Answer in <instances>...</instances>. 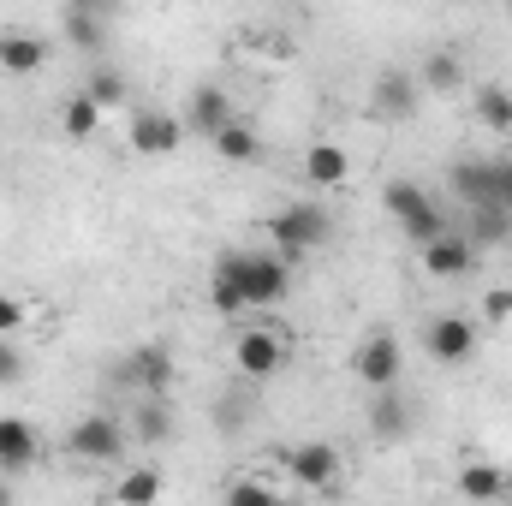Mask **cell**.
I'll return each mask as SVG.
<instances>
[{
  "mask_svg": "<svg viewBox=\"0 0 512 506\" xmlns=\"http://www.w3.org/2000/svg\"><path fill=\"white\" fill-rule=\"evenodd\" d=\"M465 233L477 239V251H489V245H507V239H512V209H501V203H471V221H465Z\"/></svg>",
  "mask_w": 512,
  "mask_h": 506,
  "instance_id": "25",
  "label": "cell"
},
{
  "mask_svg": "<svg viewBox=\"0 0 512 506\" xmlns=\"http://www.w3.org/2000/svg\"><path fill=\"white\" fill-rule=\"evenodd\" d=\"M304 185H316V191H334V185H346L352 179V149L346 143H334V137H316L310 149H304Z\"/></svg>",
  "mask_w": 512,
  "mask_h": 506,
  "instance_id": "12",
  "label": "cell"
},
{
  "mask_svg": "<svg viewBox=\"0 0 512 506\" xmlns=\"http://www.w3.org/2000/svg\"><path fill=\"white\" fill-rule=\"evenodd\" d=\"M477 120L495 131H512V90L507 84H483L477 90Z\"/></svg>",
  "mask_w": 512,
  "mask_h": 506,
  "instance_id": "27",
  "label": "cell"
},
{
  "mask_svg": "<svg viewBox=\"0 0 512 506\" xmlns=\"http://www.w3.org/2000/svg\"><path fill=\"white\" fill-rule=\"evenodd\" d=\"M66 42H72L78 54H102V48H108V12H78V6H66Z\"/></svg>",
  "mask_w": 512,
  "mask_h": 506,
  "instance_id": "26",
  "label": "cell"
},
{
  "mask_svg": "<svg viewBox=\"0 0 512 506\" xmlns=\"http://www.w3.org/2000/svg\"><path fill=\"white\" fill-rule=\"evenodd\" d=\"M399 370H405V352H399V334H370L358 352H352V376L364 381L370 393L376 387H399Z\"/></svg>",
  "mask_w": 512,
  "mask_h": 506,
  "instance_id": "9",
  "label": "cell"
},
{
  "mask_svg": "<svg viewBox=\"0 0 512 506\" xmlns=\"http://www.w3.org/2000/svg\"><path fill=\"white\" fill-rule=\"evenodd\" d=\"M209 143H215V155H221V161H233V167H251V161H262V137H256V126H251V120H239V114L215 131Z\"/></svg>",
  "mask_w": 512,
  "mask_h": 506,
  "instance_id": "22",
  "label": "cell"
},
{
  "mask_svg": "<svg viewBox=\"0 0 512 506\" xmlns=\"http://www.w3.org/2000/svg\"><path fill=\"white\" fill-rule=\"evenodd\" d=\"M209 310L215 316H245V292L227 268H209Z\"/></svg>",
  "mask_w": 512,
  "mask_h": 506,
  "instance_id": "28",
  "label": "cell"
},
{
  "mask_svg": "<svg viewBox=\"0 0 512 506\" xmlns=\"http://www.w3.org/2000/svg\"><path fill=\"white\" fill-rule=\"evenodd\" d=\"M417 84H423V96H453L465 84V60L453 48H429L423 66H417Z\"/></svg>",
  "mask_w": 512,
  "mask_h": 506,
  "instance_id": "21",
  "label": "cell"
},
{
  "mask_svg": "<svg viewBox=\"0 0 512 506\" xmlns=\"http://www.w3.org/2000/svg\"><path fill=\"white\" fill-rule=\"evenodd\" d=\"M507 12H512V0H507Z\"/></svg>",
  "mask_w": 512,
  "mask_h": 506,
  "instance_id": "38",
  "label": "cell"
},
{
  "mask_svg": "<svg viewBox=\"0 0 512 506\" xmlns=\"http://www.w3.org/2000/svg\"><path fill=\"white\" fill-rule=\"evenodd\" d=\"M66 6H78V12H114L120 0H66Z\"/></svg>",
  "mask_w": 512,
  "mask_h": 506,
  "instance_id": "35",
  "label": "cell"
},
{
  "mask_svg": "<svg viewBox=\"0 0 512 506\" xmlns=\"http://www.w3.org/2000/svg\"><path fill=\"white\" fill-rule=\"evenodd\" d=\"M185 137H215V131L233 120V96L221 90V84H197L191 96H185Z\"/></svg>",
  "mask_w": 512,
  "mask_h": 506,
  "instance_id": "13",
  "label": "cell"
},
{
  "mask_svg": "<svg viewBox=\"0 0 512 506\" xmlns=\"http://www.w3.org/2000/svg\"><path fill=\"white\" fill-rule=\"evenodd\" d=\"M507 495H512V477H507Z\"/></svg>",
  "mask_w": 512,
  "mask_h": 506,
  "instance_id": "37",
  "label": "cell"
},
{
  "mask_svg": "<svg viewBox=\"0 0 512 506\" xmlns=\"http://www.w3.org/2000/svg\"><path fill=\"white\" fill-rule=\"evenodd\" d=\"M370 435L376 441H405L411 435V405H405L399 387H376V399H370Z\"/></svg>",
  "mask_w": 512,
  "mask_h": 506,
  "instance_id": "19",
  "label": "cell"
},
{
  "mask_svg": "<svg viewBox=\"0 0 512 506\" xmlns=\"http://www.w3.org/2000/svg\"><path fill=\"white\" fill-rule=\"evenodd\" d=\"M24 352H18V334H0V387H18L24 381Z\"/></svg>",
  "mask_w": 512,
  "mask_h": 506,
  "instance_id": "31",
  "label": "cell"
},
{
  "mask_svg": "<svg viewBox=\"0 0 512 506\" xmlns=\"http://www.w3.org/2000/svg\"><path fill=\"white\" fill-rule=\"evenodd\" d=\"M215 268H227L245 292V310H274L292 292V262L280 251H221Z\"/></svg>",
  "mask_w": 512,
  "mask_h": 506,
  "instance_id": "1",
  "label": "cell"
},
{
  "mask_svg": "<svg viewBox=\"0 0 512 506\" xmlns=\"http://www.w3.org/2000/svg\"><path fill=\"white\" fill-rule=\"evenodd\" d=\"M12 501V477H6V471H0V506Z\"/></svg>",
  "mask_w": 512,
  "mask_h": 506,
  "instance_id": "36",
  "label": "cell"
},
{
  "mask_svg": "<svg viewBox=\"0 0 512 506\" xmlns=\"http://www.w3.org/2000/svg\"><path fill=\"white\" fill-rule=\"evenodd\" d=\"M84 90H90V96H96V102H102V108H108V114H114V108H126V96H131L126 72H114V66H96V72H90V84H84Z\"/></svg>",
  "mask_w": 512,
  "mask_h": 506,
  "instance_id": "29",
  "label": "cell"
},
{
  "mask_svg": "<svg viewBox=\"0 0 512 506\" xmlns=\"http://www.w3.org/2000/svg\"><path fill=\"white\" fill-rule=\"evenodd\" d=\"M114 376L137 393H167L173 387V352L167 346H137V352H126V364Z\"/></svg>",
  "mask_w": 512,
  "mask_h": 506,
  "instance_id": "14",
  "label": "cell"
},
{
  "mask_svg": "<svg viewBox=\"0 0 512 506\" xmlns=\"http://www.w3.org/2000/svg\"><path fill=\"white\" fill-rule=\"evenodd\" d=\"M286 477L298 489H334L340 483V447L334 441H298L286 453Z\"/></svg>",
  "mask_w": 512,
  "mask_h": 506,
  "instance_id": "10",
  "label": "cell"
},
{
  "mask_svg": "<svg viewBox=\"0 0 512 506\" xmlns=\"http://www.w3.org/2000/svg\"><path fill=\"white\" fill-rule=\"evenodd\" d=\"M495 203L512 209V155H495Z\"/></svg>",
  "mask_w": 512,
  "mask_h": 506,
  "instance_id": "34",
  "label": "cell"
},
{
  "mask_svg": "<svg viewBox=\"0 0 512 506\" xmlns=\"http://www.w3.org/2000/svg\"><path fill=\"white\" fill-rule=\"evenodd\" d=\"M483 316L489 322H512V286H489L483 292Z\"/></svg>",
  "mask_w": 512,
  "mask_h": 506,
  "instance_id": "32",
  "label": "cell"
},
{
  "mask_svg": "<svg viewBox=\"0 0 512 506\" xmlns=\"http://www.w3.org/2000/svg\"><path fill=\"white\" fill-rule=\"evenodd\" d=\"M274 501H280V483H268V477H239L227 489V506H274Z\"/></svg>",
  "mask_w": 512,
  "mask_h": 506,
  "instance_id": "30",
  "label": "cell"
},
{
  "mask_svg": "<svg viewBox=\"0 0 512 506\" xmlns=\"http://www.w3.org/2000/svg\"><path fill=\"white\" fill-rule=\"evenodd\" d=\"M18 328H24V298L0 292V334H18Z\"/></svg>",
  "mask_w": 512,
  "mask_h": 506,
  "instance_id": "33",
  "label": "cell"
},
{
  "mask_svg": "<svg viewBox=\"0 0 512 506\" xmlns=\"http://www.w3.org/2000/svg\"><path fill=\"white\" fill-rule=\"evenodd\" d=\"M286 358H292V340H286L280 328H268V322H256V328H245V334L233 340V370H239L245 381L280 376Z\"/></svg>",
  "mask_w": 512,
  "mask_h": 506,
  "instance_id": "6",
  "label": "cell"
},
{
  "mask_svg": "<svg viewBox=\"0 0 512 506\" xmlns=\"http://www.w3.org/2000/svg\"><path fill=\"white\" fill-rule=\"evenodd\" d=\"M126 429L137 447H161L173 435V417H167V393H143L137 411H126Z\"/></svg>",
  "mask_w": 512,
  "mask_h": 506,
  "instance_id": "18",
  "label": "cell"
},
{
  "mask_svg": "<svg viewBox=\"0 0 512 506\" xmlns=\"http://www.w3.org/2000/svg\"><path fill=\"white\" fill-rule=\"evenodd\" d=\"M36 459H42V435H36V423H24V417H0V471H6V477H24Z\"/></svg>",
  "mask_w": 512,
  "mask_h": 506,
  "instance_id": "15",
  "label": "cell"
},
{
  "mask_svg": "<svg viewBox=\"0 0 512 506\" xmlns=\"http://www.w3.org/2000/svg\"><path fill=\"white\" fill-rule=\"evenodd\" d=\"M102 120H108V108H102L90 90L66 96V108H60V126H66V137H72V143H90V137L102 131Z\"/></svg>",
  "mask_w": 512,
  "mask_h": 506,
  "instance_id": "23",
  "label": "cell"
},
{
  "mask_svg": "<svg viewBox=\"0 0 512 506\" xmlns=\"http://www.w3.org/2000/svg\"><path fill=\"white\" fill-rule=\"evenodd\" d=\"M48 42L42 36H30V30H0V72L6 78H36L42 66H48Z\"/></svg>",
  "mask_w": 512,
  "mask_h": 506,
  "instance_id": "16",
  "label": "cell"
},
{
  "mask_svg": "<svg viewBox=\"0 0 512 506\" xmlns=\"http://www.w3.org/2000/svg\"><path fill=\"white\" fill-rule=\"evenodd\" d=\"M447 185H453V197H459L465 209H471V203H495V155H465V161H453Z\"/></svg>",
  "mask_w": 512,
  "mask_h": 506,
  "instance_id": "17",
  "label": "cell"
},
{
  "mask_svg": "<svg viewBox=\"0 0 512 506\" xmlns=\"http://www.w3.org/2000/svg\"><path fill=\"white\" fill-rule=\"evenodd\" d=\"M328 233H334V215L322 203H280L268 215V239H274V251L286 256L292 268H304V256L316 251Z\"/></svg>",
  "mask_w": 512,
  "mask_h": 506,
  "instance_id": "2",
  "label": "cell"
},
{
  "mask_svg": "<svg viewBox=\"0 0 512 506\" xmlns=\"http://www.w3.org/2000/svg\"><path fill=\"white\" fill-rule=\"evenodd\" d=\"M423 251V268L435 274V280H465L471 268H477V239L465 233V227H447V233H435L429 245H417Z\"/></svg>",
  "mask_w": 512,
  "mask_h": 506,
  "instance_id": "8",
  "label": "cell"
},
{
  "mask_svg": "<svg viewBox=\"0 0 512 506\" xmlns=\"http://www.w3.org/2000/svg\"><path fill=\"white\" fill-rule=\"evenodd\" d=\"M423 108V84H417V72H399V66H387L370 78V114L387 120V126H399V120H411Z\"/></svg>",
  "mask_w": 512,
  "mask_h": 506,
  "instance_id": "7",
  "label": "cell"
},
{
  "mask_svg": "<svg viewBox=\"0 0 512 506\" xmlns=\"http://www.w3.org/2000/svg\"><path fill=\"white\" fill-rule=\"evenodd\" d=\"M161 489H167V477H161L155 465H131V471L114 477V489H108V495H114L120 506H143V501H161Z\"/></svg>",
  "mask_w": 512,
  "mask_h": 506,
  "instance_id": "24",
  "label": "cell"
},
{
  "mask_svg": "<svg viewBox=\"0 0 512 506\" xmlns=\"http://www.w3.org/2000/svg\"><path fill=\"white\" fill-rule=\"evenodd\" d=\"M382 203H387V215L399 221V233L411 239V245H429L435 233H447L453 221L441 215V203L417 185V179H387L382 185Z\"/></svg>",
  "mask_w": 512,
  "mask_h": 506,
  "instance_id": "3",
  "label": "cell"
},
{
  "mask_svg": "<svg viewBox=\"0 0 512 506\" xmlns=\"http://www.w3.org/2000/svg\"><path fill=\"white\" fill-rule=\"evenodd\" d=\"M477 346H483V334H477V322H471V316H459V310H441V316H429V322H423V352H429V364L459 370V364H471V358H477Z\"/></svg>",
  "mask_w": 512,
  "mask_h": 506,
  "instance_id": "5",
  "label": "cell"
},
{
  "mask_svg": "<svg viewBox=\"0 0 512 506\" xmlns=\"http://www.w3.org/2000/svg\"><path fill=\"white\" fill-rule=\"evenodd\" d=\"M453 495H459V501H501V495H507V471H501L495 459H471V465H459Z\"/></svg>",
  "mask_w": 512,
  "mask_h": 506,
  "instance_id": "20",
  "label": "cell"
},
{
  "mask_svg": "<svg viewBox=\"0 0 512 506\" xmlns=\"http://www.w3.org/2000/svg\"><path fill=\"white\" fill-rule=\"evenodd\" d=\"M126 143L137 149V155H173L179 143H185V120L179 114H161V108H137L131 114V126H126Z\"/></svg>",
  "mask_w": 512,
  "mask_h": 506,
  "instance_id": "11",
  "label": "cell"
},
{
  "mask_svg": "<svg viewBox=\"0 0 512 506\" xmlns=\"http://www.w3.org/2000/svg\"><path fill=\"white\" fill-rule=\"evenodd\" d=\"M126 447H131V429H126V417H114V411H84L66 429V453L90 459V465H114V459H126Z\"/></svg>",
  "mask_w": 512,
  "mask_h": 506,
  "instance_id": "4",
  "label": "cell"
}]
</instances>
